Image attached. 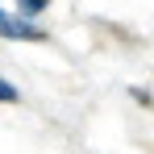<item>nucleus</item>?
<instances>
[{
  "label": "nucleus",
  "mask_w": 154,
  "mask_h": 154,
  "mask_svg": "<svg viewBox=\"0 0 154 154\" xmlns=\"http://www.w3.org/2000/svg\"><path fill=\"white\" fill-rule=\"evenodd\" d=\"M0 38H13V42H42L46 33L33 25V21H21V17H13L8 8H0Z\"/></svg>",
  "instance_id": "nucleus-1"
},
{
  "label": "nucleus",
  "mask_w": 154,
  "mask_h": 154,
  "mask_svg": "<svg viewBox=\"0 0 154 154\" xmlns=\"http://www.w3.org/2000/svg\"><path fill=\"white\" fill-rule=\"evenodd\" d=\"M17 100H21V92H17V88H13L8 79L0 75V104H17Z\"/></svg>",
  "instance_id": "nucleus-2"
},
{
  "label": "nucleus",
  "mask_w": 154,
  "mask_h": 154,
  "mask_svg": "<svg viewBox=\"0 0 154 154\" xmlns=\"http://www.w3.org/2000/svg\"><path fill=\"white\" fill-rule=\"evenodd\" d=\"M17 4H21V13H25V17H38V13H42L50 0H17Z\"/></svg>",
  "instance_id": "nucleus-3"
}]
</instances>
